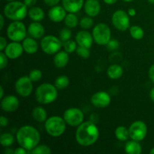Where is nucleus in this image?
Instances as JSON below:
<instances>
[{
    "instance_id": "obj_1",
    "label": "nucleus",
    "mask_w": 154,
    "mask_h": 154,
    "mask_svg": "<svg viewBox=\"0 0 154 154\" xmlns=\"http://www.w3.org/2000/svg\"><path fill=\"white\" fill-rule=\"evenodd\" d=\"M99 130L96 124L92 121L83 122L77 127L75 139L77 143L83 147H90L98 141Z\"/></svg>"
},
{
    "instance_id": "obj_2",
    "label": "nucleus",
    "mask_w": 154,
    "mask_h": 154,
    "mask_svg": "<svg viewBox=\"0 0 154 154\" xmlns=\"http://www.w3.org/2000/svg\"><path fill=\"white\" fill-rule=\"evenodd\" d=\"M16 139L20 146L30 153L32 150L38 145L41 136L37 129L32 126L26 125L18 129L16 134Z\"/></svg>"
},
{
    "instance_id": "obj_3",
    "label": "nucleus",
    "mask_w": 154,
    "mask_h": 154,
    "mask_svg": "<svg viewBox=\"0 0 154 154\" xmlns=\"http://www.w3.org/2000/svg\"><path fill=\"white\" fill-rule=\"evenodd\" d=\"M35 99L42 105L51 104L58 97V89L54 84L43 83L36 88Z\"/></svg>"
},
{
    "instance_id": "obj_4",
    "label": "nucleus",
    "mask_w": 154,
    "mask_h": 154,
    "mask_svg": "<svg viewBox=\"0 0 154 154\" xmlns=\"http://www.w3.org/2000/svg\"><path fill=\"white\" fill-rule=\"evenodd\" d=\"M27 6L19 1L8 2L3 10V14L8 19L13 21H21L28 14Z\"/></svg>"
},
{
    "instance_id": "obj_5",
    "label": "nucleus",
    "mask_w": 154,
    "mask_h": 154,
    "mask_svg": "<svg viewBox=\"0 0 154 154\" xmlns=\"http://www.w3.org/2000/svg\"><path fill=\"white\" fill-rule=\"evenodd\" d=\"M66 122L63 117L52 116L48 117L45 122V129L51 137L58 138L63 135L66 129Z\"/></svg>"
},
{
    "instance_id": "obj_6",
    "label": "nucleus",
    "mask_w": 154,
    "mask_h": 154,
    "mask_svg": "<svg viewBox=\"0 0 154 154\" xmlns=\"http://www.w3.org/2000/svg\"><path fill=\"white\" fill-rule=\"evenodd\" d=\"M63 42L60 38L48 35L44 36L41 41V48L45 54L48 55H55L61 50Z\"/></svg>"
},
{
    "instance_id": "obj_7",
    "label": "nucleus",
    "mask_w": 154,
    "mask_h": 154,
    "mask_svg": "<svg viewBox=\"0 0 154 154\" xmlns=\"http://www.w3.org/2000/svg\"><path fill=\"white\" fill-rule=\"evenodd\" d=\"M94 42L99 45H107L111 39V31L107 24L100 23L93 27L92 32Z\"/></svg>"
},
{
    "instance_id": "obj_8",
    "label": "nucleus",
    "mask_w": 154,
    "mask_h": 154,
    "mask_svg": "<svg viewBox=\"0 0 154 154\" xmlns=\"http://www.w3.org/2000/svg\"><path fill=\"white\" fill-rule=\"evenodd\" d=\"M26 26L21 21H13L7 28L8 38L12 42H23L26 36Z\"/></svg>"
},
{
    "instance_id": "obj_9",
    "label": "nucleus",
    "mask_w": 154,
    "mask_h": 154,
    "mask_svg": "<svg viewBox=\"0 0 154 154\" xmlns=\"http://www.w3.org/2000/svg\"><path fill=\"white\" fill-rule=\"evenodd\" d=\"M111 22L116 29L125 32L130 28V19L129 15L125 11L117 10L111 17Z\"/></svg>"
},
{
    "instance_id": "obj_10",
    "label": "nucleus",
    "mask_w": 154,
    "mask_h": 154,
    "mask_svg": "<svg viewBox=\"0 0 154 154\" xmlns=\"http://www.w3.org/2000/svg\"><path fill=\"white\" fill-rule=\"evenodd\" d=\"M63 118L67 125L72 127H78L84 122V114L79 108H70L65 111Z\"/></svg>"
},
{
    "instance_id": "obj_11",
    "label": "nucleus",
    "mask_w": 154,
    "mask_h": 154,
    "mask_svg": "<svg viewBox=\"0 0 154 154\" xmlns=\"http://www.w3.org/2000/svg\"><path fill=\"white\" fill-rule=\"evenodd\" d=\"M129 138L137 141H143L147 134V126L142 120L133 122L129 127Z\"/></svg>"
},
{
    "instance_id": "obj_12",
    "label": "nucleus",
    "mask_w": 154,
    "mask_h": 154,
    "mask_svg": "<svg viewBox=\"0 0 154 154\" xmlns=\"http://www.w3.org/2000/svg\"><path fill=\"white\" fill-rule=\"evenodd\" d=\"M32 81L28 76H22L15 82L16 93L21 97H28L31 95L33 90Z\"/></svg>"
},
{
    "instance_id": "obj_13",
    "label": "nucleus",
    "mask_w": 154,
    "mask_h": 154,
    "mask_svg": "<svg viewBox=\"0 0 154 154\" xmlns=\"http://www.w3.org/2000/svg\"><path fill=\"white\" fill-rule=\"evenodd\" d=\"M91 103L93 106L99 108H107L111 102V96L105 91H99L92 96Z\"/></svg>"
},
{
    "instance_id": "obj_14",
    "label": "nucleus",
    "mask_w": 154,
    "mask_h": 154,
    "mask_svg": "<svg viewBox=\"0 0 154 154\" xmlns=\"http://www.w3.org/2000/svg\"><path fill=\"white\" fill-rule=\"evenodd\" d=\"M19 106V99L13 95H8L1 99V108L5 112H14Z\"/></svg>"
},
{
    "instance_id": "obj_15",
    "label": "nucleus",
    "mask_w": 154,
    "mask_h": 154,
    "mask_svg": "<svg viewBox=\"0 0 154 154\" xmlns=\"http://www.w3.org/2000/svg\"><path fill=\"white\" fill-rule=\"evenodd\" d=\"M23 51V45L20 42H12L8 44L4 53L10 60H16L22 55Z\"/></svg>"
},
{
    "instance_id": "obj_16",
    "label": "nucleus",
    "mask_w": 154,
    "mask_h": 154,
    "mask_svg": "<svg viewBox=\"0 0 154 154\" xmlns=\"http://www.w3.org/2000/svg\"><path fill=\"white\" fill-rule=\"evenodd\" d=\"M75 41L79 46L90 48L92 47L94 39L93 35L85 29L78 32L75 36Z\"/></svg>"
},
{
    "instance_id": "obj_17",
    "label": "nucleus",
    "mask_w": 154,
    "mask_h": 154,
    "mask_svg": "<svg viewBox=\"0 0 154 154\" xmlns=\"http://www.w3.org/2000/svg\"><path fill=\"white\" fill-rule=\"evenodd\" d=\"M66 10L63 6L55 5L51 7L48 11V17L50 20L54 23H60L64 20L66 16Z\"/></svg>"
},
{
    "instance_id": "obj_18",
    "label": "nucleus",
    "mask_w": 154,
    "mask_h": 154,
    "mask_svg": "<svg viewBox=\"0 0 154 154\" xmlns=\"http://www.w3.org/2000/svg\"><path fill=\"white\" fill-rule=\"evenodd\" d=\"M84 8L87 16L95 17L100 13L101 5L99 0H86Z\"/></svg>"
},
{
    "instance_id": "obj_19",
    "label": "nucleus",
    "mask_w": 154,
    "mask_h": 154,
    "mask_svg": "<svg viewBox=\"0 0 154 154\" xmlns=\"http://www.w3.org/2000/svg\"><path fill=\"white\" fill-rule=\"evenodd\" d=\"M27 32L29 35L30 37L33 38L35 39L42 38L45 35V29L44 26L39 22H35L33 21L32 23L29 25L27 28Z\"/></svg>"
},
{
    "instance_id": "obj_20",
    "label": "nucleus",
    "mask_w": 154,
    "mask_h": 154,
    "mask_svg": "<svg viewBox=\"0 0 154 154\" xmlns=\"http://www.w3.org/2000/svg\"><path fill=\"white\" fill-rule=\"evenodd\" d=\"M63 6L68 13H78L84 7V0H62Z\"/></svg>"
},
{
    "instance_id": "obj_21",
    "label": "nucleus",
    "mask_w": 154,
    "mask_h": 154,
    "mask_svg": "<svg viewBox=\"0 0 154 154\" xmlns=\"http://www.w3.org/2000/svg\"><path fill=\"white\" fill-rule=\"evenodd\" d=\"M22 45L24 52L30 55L35 54L38 50V44L36 42L35 39L32 37L25 38L23 41Z\"/></svg>"
},
{
    "instance_id": "obj_22",
    "label": "nucleus",
    "mask_w": 154,
    "mask_h": 154,
    "mask_svg": "<svg viewBox=\"0 0 154 154\" xmlns=\"http://www.w3.org/2000/svg\"><path fill=\"white\" fill-rule=\"evenodd\" d=\"M69 54L66 51H60L55 54L54 58V63L56 67L63 69L68 65L69 60Z\"/></svg>"
},
{
    "instance_id": "obj_23",
    "label": "nucleus",
    "mask_w": 154,
    "mask_h": 154,
    "mask_svg": "<svg viewBox=\"0 0 154 154\" xmlns=\"http://www.w3.org/2000/svg\"><path fill=\"white\" fill-rule=\"evenodd\" d=\"M28 16L32 21L41 22L45 18V14L42 8L33 6V7L30 8V9L29 10Z\"/></svg>"
},
{
    "instance_id": "obj_24",
    "label": "nucleus",
    "mask_w": 154,
    "mask_h": 154,
    "mask_svg": "<svg viewBox=\"0 0 154 154\" xmlns=\"http://www.w3.org/2000/svg\"><path fill=\"white\" fill-rule=\"evenodd\" d=\"M124 150L125 152L128 154H141L142 153V147L139 141L132 139L126 143Z\"/></svg>"
},
{
    "instance_id": "obj_25",
    "label": "nucleus",
    "mask_w": 154,
    "mask_h": 154,
    "mask_svg": "<svg viewBox=\"0 0 154 154\" xmlns=\"http://www.w3.org/2000/svg\"><path fill=\"white\" fill-rule=\"evenodd\" d=\"M123 74V69L120 66L117 64L111 65L107 69V75L112 80L119 79Z\"/></svg>"
},
{
    "instance_id": "obj_26",
    "label": "nucleus",
    "mask_w": 154,
    "mask_h": 154,
    "mask_svg": "<svg viewBox=\"0 0 154 154\" xmlns=\"http://www.w3.org/2000/svg\"><path fill=\"white\" fill-rule=\"evenodd\" d=\"M32 116L34 120L39 122V123H43L46 121L48 119V114L47 111L43 107L37 106L35 107L32 111Z\"/></svg>"
},
{
    "instance_id": "obj_27",
    "label": "nucleus",
    "mask_w": 154,
    "mask_h": 154,
    "mask_svg": "<svg viewBox=\"0 0 154 154\" xmlns=\"http://www.w3.org/2000/svg\"><path fill=\"white\" fill-rule=\"evenodd\" d=\"M116 138L120 141H126L129 138V129L123 126H120L116 128L114 132Z\"/></svg>"
},
{
    "instance_id": "obj_28",
    "label": "nucleus",
    "mask_w": 154,
    "mask_h": 154,
    "mask_svg": "<svg viewBox=\"0 0 154 154\" xmlns=\"http://www.w3.org/2000/svg\"><path fill=\"white\" fill-rule=\"evenodd\" d=\"M64 23L66 27H69L70 29H74L78 25V18L75 13H69L66 14V17L64 19Z\"/></svg>"
},
{
    "instance_id": "obj_29",
    "label": "nucleus",
    "mask_w": 154,
    "mask_h": 154,
    "mask_svg": "<svg viewBox=\"0 0 154 154\" xmlns=\"http://www.w3.org/2000/svg\"><path fill=\"white\" fill-rule=\"evenodd\" d=\"M129 34L132 38L135 40H141L144 36V31L139 26H132L129 28Z\"/></svg>"
},
{
    "instance_id": "obj_30",
    "label": "nucleus",
    "mask_w": 154,
    "mask_h": 154,
    "mask_svg": "<svg viewBox=\"0 0 154 154\" xmlns=\"http://www.w3.org/2000/svg\"><path fill=\"white\" fill-rule=\"evenodd\" d=\"M14 142V137L11 133L5 132L0 136V144L2 147H8L11 146Z\"/></svg>"
},
{
    "instance_id": "obj_31",
    "label": "nucleus",
    "mask_w": 154,
    "mask_h": 154,
    "mask_svg": "<svg viewBox=\"0 0 154 154\" xmlns=\"http://www.w3.org/2000/svg\"><path fill=\"white\" fill-rule=\"evenodd\" d=\"M69 84V79L66 75H60L57 77L54 81V85L58 90H64L67 88Z\"/></svg>"
},
{
    "instance_id": "obj_32",
    "label": "nucleus",
    "mask_w": 154,
    "mask_h": 154,
    "mask_svg": "<svg viewBox=\"0 0 154 154\" xmlns=\"http://www.w3.org/2000/svg\"><path fill=\"white\" fill-rule=\"evenodd\" d=\"M78 45L77 44L76 41L72 40V39L63 42L64 51H66L68 54H72V53L75 52L77 48H78Z\"/></svg>"
},
{
    "instance_id": "obj_33",
    "label": "nucleus",
    "mask_w": 154,
    "mask_h": 154,
    "mask_svg": "<svg viewBox=\"0 0 154 154\" xmlns=\"http://www.w3.org/2000/svg\"><path fill=\"white\" fill-rule=\"evenodd\" d=\"M30 153L33 154H51L52 153V150L49 146L45 144H38L33 150H32Z\"/></svg>"
},
{
    "instance_id": "obj_34",
    "label": "nucleus",
    "mask_w": 154,
    "mask_h": 154,
    "mask_svg": "<svg viewBox=\"0 0 154 154\" xmlns=\"http://www.w3.org/2000/svg\"><path fill=\"white\" fill-rule=\"evenodd\" d=\"M93 17L90 16H87V17H83L82 19L80 20L79 24H80V26L83 29H90V28H92L93 26Z\"/></svg>"
},
{
    "instance_id": "obj_35",
    "label": "nucleus",
    "mask_w": 154,
    "mask_h": 154,
    "mask_svg": "<svg viewBox=\"0 0 154 154\" xmlns=\"http://www.w3.org/2000/svg\"><path fill=\"white\" fill-rule=\"evenodd\" d=\"M72 36V30L69 27H66V28H63L60 31L59 33V38H60V40L63 42H66L68 40H70Z\"/></svg>"
},
{
    "instance_id": "obj_36",
    "label": "nucleus",
    "mask_w": 154,
    "mask_h": 154,
    "mask_svg": "<svg viewBox=\"0 0 154 154\" xmlns=\"http://www.w3.org/2000/svg\"><path fill=\"white\" fill-rule=\"evenodd\" d=\"M76 54L79 56L80 57H81L82 59H88L90 56V48H85V47L79 46L78 45V48L76 50Z\"/></svg>"
},
{
    "instance_id": "obj_37",
    "label": "nucleus",
    "mask_w": 154,
    "mask_h": 154,
    "mask_svg": "<svg viewBox=\"0 0 154 154\" xmlns=\"http://www.w3.org/2000/svg\"><path fill=\"white\" fill-rule=\"evenodd\" d=\"M29 77L32 81V82H38L42 78V72L40 69H32L29 74Z\"/></svg>"
},
{
    "instance_id": "obj_38",
    "label": "nucleus",
    "mask_w": 154,
    "mask_h": 154,
    "mask_svg": "<svg viewBox=\"0 0 154 154\" xmlns=\"http://www.w3.org/2000/svg\"><path fill=\"white\" fill-rule=\"evenodd\" d=\"M106 46L107 48L110 51H116L120 48V42L117 39H111Z\"/></svg>"
},
{
    "instance_id": "obj_39",
    "label": "nucleus",
    "mask_w": 154,
    "mask_h": 154,
    "mask_svg": "<svg viewBox=\"0 0 154 154\" xmlns=\"http://www.w3.org/2000/svg\"><path fill=\"white\" fill-rule=\"evenodd\" d=\"M8 60V57L6 56V54L3 51H1V53H0V69L2 70H3L7 66Z\"/></svg>"
},
{
    "instance_id": "obj_40",
    "label": "nucleus",
    "mask_w": 154,
    "mask_h": 154,
    "mask_svg": "<svg viewBox=\"0 0 154 154\" xmlns=\"http://www.w3.org/2000/svg\"><path fill=\"white\" fill-rule=\"evenodd\" d=\"M7 41H6L5 38L3 37V36H1L0 37V51H4L5 48L7 47Z\"/></svg>"
},
{
    "instance_id": "obj_41",
    "label": "nucleus",
    "mask_w": 154,
    "mask_h": 154,
    "mask_svg": "<svg viewBox=\"0 0 154 154\" xmlns=\"http://www.w3.org/2000/svg\"><path fill=\"white\" fill-rule=\"evenodd\" d=\"M61 0H44V2L45 5L50 7H53V6L57 5L60 3Z\"/></svg>"
},
{
    "instance_id": "obj_42",
    "label": "nucleus",
    "mask_w": 154,
    "mask_h": 154,
    "mask_svg": "<svg viewBox=\"0 0 154 154\" xmlns=\"http://www.w3.org/2000/svg\"><path fill=\"white\" fill-rule=\"evenodd\" d=\"M29 151L27 150H26L25 148H23V147L20 146L19 147H17L14 150V154H26L28 153Z\"/></svg>"
},
{
    "instance_id": "obj_43",
    "label": "nucleus",
    "mask_w": 154,
    "mask_h": 154,
    "mask_svg": "<svg viewBox=\"0 0 154 154\" xmlns=\"http://www.w3.org/2000/svg\"><path fill=\"white\" fill-rule=\"evenodd\" d=\"M8 125V120L5 116H1L0 117V126L1 127H6Z\"/></svg>"
},
{
    "instance_id": "obj_44",
    "label": "nucleus",
    "mask_w": 154,
    "mask_h": 154,
    "mask_svg": "<svg viewBox=\"0 0 154 154\" xmlns=\"http://www.w3.org/2000/svg\"><path fill=\"white\" fill-rule=\"evenodd\" d=\"M148 75L150 81H151L154 84V64L152 65V66L150 67V69H149Z\"/></svg>"
},
{
    "instance_id": "obj_45",
    "label": "nucleus",
    "mask_w": 154,
    "mask_h": 154,
    "mask_svg": "<svg viewBox=\"0 0 154 154\" xmlns=\"http://www.w3.org/2000/svg\"><path fill=\"white\" fill-rule=\"evenodd\" d=\"M23 2L28 8H32L35 6L37 2V0H24Z\"/></svg>"
},
{
    "instance_id": "obj_46",
    "label": "nucleus",
    "mask_w": 154,
    "mask_h": 154,
    "mask_svg": "<svg viewBox=\"0 0 154 154\" xmlns=\"http://www.w3.org/2000/svg\"><path fill=\"white\" fill-rule=\"evenodd\" d=\"M127 13L129 15V17H135V15H136V11H135V9L133 8H129V10H128Z\"/></svg>"
},
{
    "instance_id": "obj_47",
    "label": "nucleus",
    "mask_w": 154,
    "mask_h": 154,
    "mask_svg": "<svg viewBox=\"0 0 154 154\" xmlns=\"http://www.w3.org/2000/svg\"><path fill=\"white\" fill-rule=\"evenodd\" d=\"M4 153L5 154H12V153H14V150H13L12 149H11L9 147H8L5 149Z\"/></svg>"
},
{
    "instance_id": "obj_48",
    "label": "nucleus",
    "mask_w": 154,
    "mask_h": 154,
    "mask_svg": "<svg viewBox=\"0 0 154 154\" xmlns=\"http://www.w3.org/2000/svg\"><path fill=\"white\" fill-rule=\"evenodd\" d=\"M4 14H1L0 15V19H1V26H0V29H2L3 27H4V24H5V18H4Z\"/></svg>"
},
{
    "instance_id": "obj_49",
    "label": "nucleus",
    "mask_w": 154,
    "mask_h": 154,
    "mask_svg": "<svg viewBox=\"0 0 154 154\" xmlns=\"http://www.w3.org/2000/svg\"><path fill=\"white\" fill-rule=\"evenodd\" d=\"M104 2L107 5H111L115 4L117 2V0H103Z\"/></svg>"
},
{
    "instance_id": "obj_50",
    "label": "nucleus",
    "mask_w": 154,
    "mask_h": 154,
    "mask_svg": "<svg viewBox=\"0 0 154 154\" xmlns=\"http://www.w3.org/2000/svg\"><path fill=\"white\" fill-rule=\"evenodd\" d=\"M150 98L152 100V102H154V87L150 90Z\"/></svg>"
},
{
    "instance_id": "obj_51",
    "label": "nucleus",
    "mask_w": 154,
    "mask_h": 154,
    "mask_svg": "<svg viewBox=\"0 0 154 154\" xmlns=\"http://www.w3.org/2000/svg\"><path fill=\"white\" fill-rule=\"evenodd\" d=\"M4 98V89H3L2 86L0 87V99H3Z\"/></svg>"
},
{
    "instance_id": "obj_52",
    "label": "nucleus",
    "mask_w": 154,
    "mask_h": 154,
    "mask_svg": "<svg viewBox=\"0 0 154 154\" xmlns=\"http://www.w3.org/2000/svg\"><path fill=\"white\" fill-rule=\"evenodd\" d=\"M147 2H148L150 4H154V0H147Z\"/></svg>"
},
{
    "instance_id": "obj_53",
    "label": "nucleus",
    "mask_w": 154,
    "mask_h": 154,
    "mask_svg": "<svg viewBox=\"0 0 154 154\" xmlns=\"http://www.w3.org/2000/svg\"><path fill=\"white\" fill-rule=\"evenodd\" d=\"M150 154H154V147H153V148L151 149V150H150Z\"/></svg>"
},
{
    "instance_id": "obj_54",
    "label": "nucleus",
    "mask_w": 154,
    "mask_h": 154,
    "mask_svg": "<svg viewBox=\"0 0 154 154\" xmlns=\"http://www.w3.org/2000/svg\"><path fill=\"white\" fill-rule=\"evenodd\" d=\"M123 1L126 2H131L134 1V0H123Z\"/></svg>"
},
{
    "instance_id": "obj_55",
    "label": "nucleus",
    "mask_w": 154,
    "mask_h": 154,
    "mask_svg": "<svg viewBox=\"0 0 154 154\" xmlns=\"http://www.w3.org/2000/svg\"><path fill=\"white\" fill-rule=\"evenodd\" d=\"M7 2H12V1H15V0H5Z\"/></svg>"
}]
</instances>
